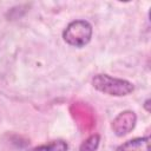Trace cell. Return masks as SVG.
<instances>
[{
	"mask_svg": "<svg viewBox=\"0 0 151 151\" xmlns=\"http://www.w3.org/2000/svg\"><path fill=\"white\" fill-rule=\"evenodd\" d=\"M149 104H150V99H146V101H145V105H144V106H145V109H146V111H147V112L150 111V109H149Z\"/></svg>",
	"mask_w": 151,
	"mask_h": 151,
	"instance_id": "52a82bcc",
	"label": "cell"
},
{
	"mask_svg": "<svg viewBox=\"0 0 151 151\" xmlns=\"http://www.w3.org/2000/svg\"><path fill=\"white\" fill-rule=\"evenodd\" d=\"M68 146L64 140H54L48 144H44L34 147L32 151H67Z\"/></svg>",
	"mask_w": 151,
	"mask_h": 151,
	"instance_id": "5b68a950",
	"label": "cell"
},
{
	"mask_svg": "<svg viewBox=\"0 0 151 151\" xmlns=\"http://www.w3.org/2000/svg\"><path fill=\"white\" fill-rule=\"evenodd\" d=\"M137 122V116L133 111H124L122 113H119L112 122V130L113 132L122 137L127 134L129 132H131V130H133L134 125Z\"/></svg>",
	"mask_w": 151,
	"mask_h": 151,
	"instance_id": "3957f363",
	"label": "cell"
},
{
	"mask_svg": "<svg viewBox=\"0 0 151 151\" xmlns=\"http://www.w3.org/2000/svg\"><path fill=\"white\" fill-rule=\"evenodd\" d=\"M92 85L96 90L110 96H116V97L127 96L133 91L132 83L125 79L111 77L109 74L94 76L92 79Z\"/></svg>",
	"mask_w": 151,
	"mask_h": 151,
	"instance_id": "6da1fadb",
	"label": "cell"
},
{
	"mask_svg": "<svg viewBox=\"0 0 151 151\" xmlns=\"http://www.w3.org/2000/svg\"><path fill=\"white\" fill-rule=\"evenodd\" d=\"M116 151H150V138L149 136L133 138L119 145Z\"/></svg>",
	"mask_w": 151,
	"mask_h": 151,
	"instance_id": "277c9868",
	"label": "cell"
},
{
	"mask_svg": "<svg viewBox=\"0 0 151 151\" xmlns=\"http://www.w3.org/2000/svg\"><path fill=\"white\" fill-rule=\"evenodd\" d=\"M92 37V26L86 20H76L67 25L63 32L64 40L74 47L87 45Z\"/></svg>",
	"mask_w": 151,
	"mask_h": 151,
	"instance_id": "7a4b0ae2",
	"label": "cell"
},
{
	"mask_svg": "<svg viewBox=\"0 0 151 151\" xmlns=\"http://www.w3.org/2000/svg\"><path fill=\"white\" fill-rule=\"evenodd\" d=\"M99 142H100L99 134H92L81 143L79 151H96L99 146Z\"/></svg>",
	"mask_w": 151,
	"mask_h": 151,
	"instance_id": "8992f818",
	"label": "cell"
}]
</instances>
